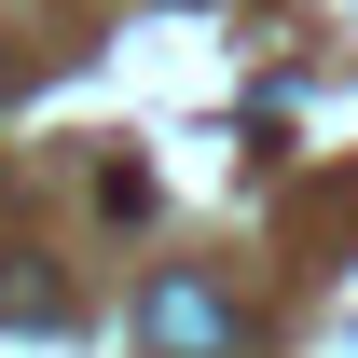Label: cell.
<instances>
[{"instance_id":"6da1fadb","label":"cell","mask_w":358,"mask_h":358,"mask_svg":"<svg viewBox=\"0 0 358 358\" xmlns=\"http://www.w3.org/2000/svg\"><path fill=\"white\" fill-rule=\"evenodd\" d=\"M138 345L152 358H248V317H234V289H207V275H152Z\"/></svg>"},{"instance_id":"7a4b0ae2","label":"cell","mask_w":358,"mask_h":358,"mask_svg":"<svg viewBox=\"0 0 358 358\" xmlns=\"http://www.w3.org/2000/svg\"><path fill=\"white\" fill-rule=\"evenodd\" d=\"M0 317H14V331H69V289H55V275H0Z\"/></svg>"}]
</instances>
